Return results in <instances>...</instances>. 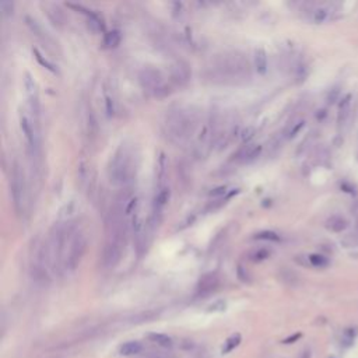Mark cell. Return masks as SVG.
I'll list each match as a JSON object with an SVG mask.
<instances>
[{
	"instance_id": "cell-1",
	"label": "cell",
	"mask_w": 358,
	"mask_h": 358,
	"mask_svg": "<svg viewBox=\"0 0 358 358\" xmlns=\"http://www.w3.org/2000/svg\"><path fill=\"white\" fill-rule=\"evenodd\" d=\"M211 69L214 72V80L220 79L221 83H238L250 77L248 59L238 52L220 56Z\"/></svg>"
},
{
	"instance_id": "cell-2",
	"label": "cell",
	"mask_w": 358,
	"mask_h": 358,
	"mask_svg": "<svg viewBox=\"0 0 358 358\" xmlns=\"http://www.w3.org/2000/svg\"><path fill=\"white\" fill-rule=\"evenodd\" d=\"M166 126L171 138L176 143H185L188 138L192 136L196 120L193 118L192 113L182 108L169 110L168 119H166Z\"/></svg>"
},
{
	"instance_id": "cell-3",
	"label": "cell",
	"mask_w": 358,
	"mask_h": 358,
	"mask_svg": "<svg viewBox=\"0 0 358 358\" xmlns=\"http://www.w3.org/2000/svg\"><path fill=\"white\" fill-rule=\"evenodd\" d=\"M133 175V164L126 147H122L110 158L108 165V178L113 185H125Z\"/></svg>"
},
{
	"instance_id": "cell-4",
	"label": "cell",
	"mask_w": 358,
	"mask_h": 358,
	"mask_svg": "<svg viewBox=\"0 0 358 358\" xmlns=\"http://www.w3.org/2000/svg\"><path fill=\"white\" fill-rule=\"evenodd\" d=\"M85 250H87V238H85L83 232L76 230V232L69 241L67 249H66L64 272H74L77 266L80 265Z\"/></svg>"
},
{
	"instance_id": "cell-5",
	"label": "cell",
	"mask_w": 358,
	"mask_h": 358,
	"mask_svg": "<svg viewBox=\"0 0 358 358\" xmlns=\"http://www.w3.org/2000/svg\"><path fill=\"white\" fill-rule=\"evenodd\" d=\"M138 80H140L141 87L147 91L153 92L154 97L163 98V97H166L169 94V87L164 82L163 74L154 67L143 69L138 74Z\"/></svg>"
},
{
	"instance_id": "cell-6",
	"label": "cell",
	"mask_w": 358,
	"mask_h": 358,
	"mask_svg": "<svg viewBox=\"0 0 358 358\" xmlns=\"http://www.w3.org/2000/svg\"><path fill=\"white\" fill-rule=\"evenodd\" d=\"M10 193L13 199V206L17 214L24 211V200H26V182L24 175L17 163H14L11 175H10Z\"/></svg>"
},
{
	"instance_id": "cell-7",
	"label": "cell",
	"mask_w": 358,
	"mask_h": 358,
	"mask_svg": "<svg viewBox=\"0 0 358 358\" xmlns=\"http://www.w3.org/2000/svg\"><path fill=\"white\" fill-rule=\"evenodd\" d=\"M126 242L118 239H107L105 248L102 252V265L107 269H113L122 259Z\"/></svg>"
},
{
	"instance_id": "cell-8",
	"label": "cell",
	"mask_w": 358,
	"mask_h": 358,
	"mask_svg": "<svg viewBox=\"0 0 358 358\" xmlns=\"http://www.w3.org/2000/svg\"><path fill=\"white\" fill-rule=\"evenodd\" d=\"M24 88H26L29 110L32 112V115L38 120V116H39V92H38V85L34 80V77L29 73L24 74Z\"/></svg>"
},
{
	"instance_id": "cell-9",
	"label": "cell",
	"mask_w": 358,
	"mask_h": 358,
	"mask_svg": "<svg viewBox=\"0 0 358 358\" xmlns=\"http://www.w3.org/2000/svg\"><path fill=\"white\" fill-rule=\"evenodd\" d=\"M220 285V278L217 273H207L200 277L197 283V294L199 295H209L214 293Z\"/></svg>"
},
{
	"instance_id": "cell-10",
	"label": "cell",
	"mask_w": 358,
	"mask_h": 358,
	"mask_svg": "<svg viewBox=\"0 0 358 358\" xmlns=\"http://www.w3.org/2000/svg\"><path fill=\"white\" fill-rule=\"evenodd\" d=\"M191 79L189 66L184 62H176L171 67V80L176 85H185Z\"/></svg>"
},
{
	"instance_id": "cell-11",
	"label": "cell",
	"mask_w": 358,
	"mask_h": 358,
	"mask_svg": "<svg viewBox=\"0 0 358 358\" xmlns=\"http://www.w3.org/2000/svg\"><path fill=\"white\" fill-rule=\"evenodd\" d=\"M42 7L45 10V14L48 16L49 21L55 27H63L66 17H64V13L60 9V6H57L56 3H45V4H42Z\"/></svg>"
},
{
	"instance_id": "cell-12",
	"label": "cell",
	"mask_w": 358,
	"mask_h": 358,
	"mask_svg": "<svg viewBox=\"0 0 358 358\" xmlns=\"http://www.w3.org/2000/svg\"><path fill=\"white\" fill-rule=\"evenodd\" d=\"M351 115V95H346L340 100L339 112H337V128L343 129L347 126V122Z\"/></svg>"
},
{
	"instance_id": "cell-13",
	"label": "cell",
	"mask_w": 358,
	"mask_h": 358,
	"mask_svg": "<svg viewBox=\"0 0 358 358\" xmlns=\"http://www.w3.org/2000/svg\"><path fill=\"white\" fill-rule=\"evenodd\" d=\"M262 151V146H256V144H247L244 148H241L237 154V160L241 163H250L255 161L257 157L260 156Z\"/></svg>"
},
{
	"instance_id": "cell-14",
	"label": "cell",
	"mask_w": 358,
	"mask_h": 358,
	"mask_svg": "<svg viewBox=\"0 0 358 358\" xmlns=\"http://www.w3.org/2000/svg\"><path fill=\"white\" fill-rule=\"evenodd\" d=\"M325 225L331 232H343L349 227V222L343 216H331V217H329L326 220Z\"/></svg>"
},
{
	"instance_id": "cell-15",
	"label": "cell",
	"mask_w": 358,
	"mask_h": 358,
	"mask_svg": "<svg viewBox=\"0 0 358 358\" xmlns=\"http://www.w3.org/2000/svg\"><path fill=\"white\" fill-rule=\"evenodd\" d=\"M255 69L259 74H265L267 72V54L266 51L260 46L255 49Z\"/></svg>"
},
{
	"instance_id": "cell-16",
	"label": "cell",
	"mask_w": 358,
	"mask_h": 358,
	"mask_svg": "<svg viewBox=\"0 0 358 358\" xmlns=\"http://www.w3.org/2000/svg\"><path fill=\"white\" fill-rule=\"evenodd\" d=\"M143 350V344L138 341V340H130L126 341L120 346L119 353L120 356H125V357H130V356H138V353Z\"/></svg>"
},
{
	"instance_id": "cell-17",
	"label": "cell",
	"mask_w": 358,
	"mask_h": 358,
	"mask_svg": "<svg viewBox=\"0 0 358 358\" xmlns=\"http://www.w3.org/2000/svg\"><path fill=\"white\" fill-rule=\"evenodd\" d=\"M148 339L151 340L153 343H156L157 346L163 347V349H171L174 346L172 339L169 336H166V334H163V333H150Z\"/></svg>"
},
{
	"instance_id": "cell-18",
	"label": "cell",
	"mask_w": 358,
	"mask_h": 358,
	"mask_svg": "<svg viewBox=\"0 0 358 358\" xmlns=\"http://www.w3.org/2000/svg\"><path fill=\"white\" fill-rule=\"evenodd\" d=\"M331 13H333V11H331L329 7H325V6H318V7H316V9H313V11H312L313 23H316V24H322V23L328 21V20L330 19Z\"/></svg>"
},
{
	"instance_id": "cell-19",
	"label": "cell",
	"mask_w": 358,
	"mask_h": 358,
	"mask_svg": "<svg viewBox=\"0 0 358 358\" xmlns=\"http://www.w3.org/2000/svg\"><path fill=\"white\" fill-rule=\"evenodd\" d=\"M120 44V32L118 29H112L110 32H107L105 34V37H104V45L107 46V48H116V46Z\"/></svg>"
},
{
	"instance_id": "cell-20",
	"label": "cell",
	"mask_w": 358,
	"mask_h": 358,
	"mask_svg": "<svg viewBox=\"0 0 358 358\" xmlns=\"http://www.w3.org/2000/svg\"><path fill=\"white\" fill-rule=\"evenodd\" d=\"M26 23H27L28 28L32 31V34H35L39 39H42V41L45 42V39H48V37H46V34H44V29H42V27L38 24L37 20L27 16V17H26Z\"/></svg>"
},
{
	"instance_id": "cell-21",
	"label": "cell",
	"mask_w": 358,
	"mask_h": 358,
	"mask_svg": "<svg viewBox=\"0 0 358 358\" xmlns=\"http://www.w3.org/2000/svg\"><path fill=\"white\" fill-rule=\"evenodd\" d=\"M303 125H305V120L303 119H300L294 122V123H291L287 130H285V138H293L295 135H298L300 133V130L303 128Z\"/></svg>"
},
{
	"instance_id": "cell-22",
	"label": "cell",
	"mask_w": 358,
	"mask_h": 358,
	"mask_svg": "<svg viewBox=\"0 0 358 358\" xmlns=\"http://www.w3.org/2000/svg\"><path fill=\"white\" fill-rule=\"evenodd\" d=\"M239 343H241V334H232L230 339L225 341V346L222 347V353H230L232 350H235V347H238Z\"/></svg>"
},
{
	"instance_id": "cell-23",
	"label": "cell",
	"mask_w": 358,
	"mask_h": 358,
	"mask_svg": "<svg viewBox=\"0 0 358 358\" xmlns=\"http://www.w3.org/2000/svg\"><path fill=\"white\" fill-rule=\"evenodd\" d=\"M32 54L35 55V59H37L38 63L41 64V66H44L45 69H48V70H49V72H52V73H57V69H56L55 66L51 63L49 60H46L45 57L39 54V51H38V49H32Z\"/></svg>"
},
{
	"instance_id": "cell-24",
	"label": "cell",
	"mask_w": 358,
	"mask_h": 358,
	"mask_svg": "<svg viewBox=\"0 0 358 358\" xmlns=\"http://www.w3.org/2000/svg\"><path fill=\"white\" fill-rule=\"evenodd\" d=\"M255 239H260V241H273V242H278L280 241V237L275 234V231H260V232H257L255 234Z\"/></svg>"
},
{
	"instance_id": "cell-25",
	"label": "cell",
	"mask_w": 358,
	"mask_h": 358,
	"mask_svg": "<svg viewBox=\"0 0 358 358\" xmlns=\"http://www.w3.org/2000/svg\"><path fill=\"white\" fill-rule=\"evenodd\" d=\"M308 260H309V263L312 265L313 267H326L329 265V260H328V257H325L323 255H311V256L308 257Z\"/></svg>"
},
{
	"instance_id": "cell-26",
	"label": "cell",
	"mask_w": 358,
	"mask_h": 358,
	"mask_svg": "<svg viewBox=\"0 0 358 358\" xmlns=\"http://www.w3.org/2000/svg\"><path fill=\"white\" fill-rule=\"evenodd\" d=\"M0 10L4 17H10L14 13V3L10 0H3V1H0Z\"/></svg>"
},
{
	"instance_id": "cell-27",
	"label": "cell",
	"mask_w": 358,
	"mask_h": 358,
	"mask_svg": "<svg viewBox=\"0 0 358 358\" xmlns=\"http://www.w3.org/2000/svg\"><path fill=\"white\" fill-rule=\"evenodd\" d=\"M270 256V252L267 250V249L265 248H262V249H257V250H255L253 253H252V260L253 262H262V260H265V259H267V257Z\"/></svg>"
},
{
	"instance_id": "cell-28",
	"label": "cell",
	"mask_w": 358,
	"mask_h": 358,
	"mask_svg": "<svg viewBox=\"0 0 358 358\" xmlns=\"http://www.w3.org/2000/svg\"><path fill=\"white\" fill-rule=\"evenodd\" d=\"M237 273H238V278L242 281V283H249V281H250V275H249V273L247 272V269H244L242 266H238Z\"/></svg>"
},
{
	"instance_id": "cell-29",
	"label": "cell",
	"mask_w": 358,
	"mask_h": 358,
	"mask_svg": "<svg viewBox=\"0 0 358 358\" xmlns=\"http://www.w3.org/2000/svg\"><path fill=\"white\" fill-rule=\"evenodd\" d=\"M225 193H227V186H217V188L211 189L210 193H209V196H210V197H221V196H224Z\"/></svg>"
},
{
	"instance_id": "cell-30",
	"label": "cell",
	"mask_w": 358,
	"mask_h": 358,
	"mask_svg": "<svg viewBox=\"0 0 358 358\" xmlns=\"http://www.w3.org/2000/svg\"><path fill=\"white\" fill-rule=\"evenodd\" d=\"M225 204V199H219V200H214V202H211L209 206H207V211H216L219 210L220 207H222Z\"/></svg>"
},
{
	"instance_id": "cell-31",
	"label": "cell",
	"mask_w": 358,
	"mask_h": 358,
	"mask_svg": "<svg viewBox=\"0 0 358 358\" xmlns=\"http://www.w3.org/2000/svg\"><path fill=\"white\" fill-rule=\"evenodd\" d=\"M253 136H255V128H247L242 132V141L244 143H248Z\"/></svg>"
},
{
	"instance_id": "cell-32",
	"label": "cell",
	"mask_w": 358,
	"mask_h": 358,
	"mask_svg": "<svg viewBox=\"0 0 358 358\" xmlns=\"http://www.w3.org/2000/svg\"><path fill=\"white\" fill-rule=\"evenodd\" d=\"M105 108H107V113L108 116H112L113 115V100L110 98L108 94H105Z\"/></svg>"
},
{
	"instance_id": "cell-33",
	"label": "cell",
	"mask_w": 358,
	"mask_h": 358,
	"mask_svg": "<svg viewBox=\"0 0 358 358\" xmlns=\"http://www.w3.org/2000/svg\"><path fill=\"white\" fill-rule=\"evenodd\" d=\"M222 309H225V301H222V300H220V301H217V303H214L213 305H210L209 306V311H213V312H216V311H222Z\"/></svg>"
},
{
	"instance_id": "cell-34",
	"label": "cell",
	"mask_w": 358,
	"mask_h": 358,
	"mask_svg": "<svg viewBox=\"0 0 358 358\" xmlns=\"http://www.w3.org/2000/svg\"><path fill=\"white\" fill-rule=\"evenodd\" d=\"M337 97H339V90L337 88H334V90H331V92L329 94V97H328V100H329V102H334L336 100H337Z\"/></svg>"
},
{
	"instance_id": "cell-35",
	"label": "cell",
	"mask_w": 358,
	"mask_h": 358,
	"mask_svg": "<svg viewBox=\"0 0 358 358\" xmlns=\"http://www.w3.org/2000/svg\"><path fill=\"white\" fill-rule=\"evenodd\" d=\"M353 214H354V217H356V220H357V225H358V200L353 204Z\"/></svg>"
},
{
	"instance_id": "cell-36",
	"label": "cell",
	"mask_w": 358,
	"mask_h": 358,
	"mask_svg": "<svg viewBox=\"0 0 358 358\" xmlns=\"http://www.w3.org/2000/svg\"><path fill=\"white\" fill-rule=\"evenodd\" d=\"M140 358H165V357H163V356H160V354H156V353H148V354H146V356H143V357Z\"/></svg>"
},
{
	"instance_id": "cell-37",
	"label": "cell",
	"mask_w": 358,
	"mask_h": 358,
	"mask_svg": "<svg viewBox=\"0 0 358 358\" xmlns=\"http://www.w3.org/2000/svg\"><path fill=\"white\" fill-rule=\"evenodd\" d=\"M311 350H303V353H301V356H300V358H311Z\"/></svg>"
}]
</instances>
